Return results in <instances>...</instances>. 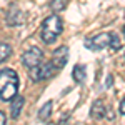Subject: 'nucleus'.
<instances>
[{
  "instance_id": "1",
  "label": "nucleus",
  "mask_w": 125,
  "mask_h": 125,
  "mask_svg": "<svg viewBox=\"0 0 125 125\" xmlns=\"http://www.w3.org/2000/svg\"><path fill=\"white\" fill-rule=\"evenodd\" d=\"M19 92V75L12 68L0 70V98L9 102L17 97Z\"/></svg>"
},
{
  "instance_id": "2",
  "label": "nucleus",
  "mask_w": 125,
  "mask_h": 125,
  "mask_svg": "<svg viewBox=\"0 0 125 125\" xmlns=\"http://www.w3.org/2000/svg\"><path fill=\"white\" fill-rule=\"evenodd\" d=\"M62 30H63V27H62V19L58 15H50L42 23L40 37H42V40L45 43H52V42L57 40V37L62 33Z\"/></svg>"
},
{
  "instance_id": "3",
  "label": "nucleus",
  "mask_w": 125,
  "mask_h": 125,
  "mask_svg": "<svg viewBox=\"0 0 125 125\" xmlns=\"http://www.w3.org/2000/svg\"><path fill=\"white\" fill-rule=\"evenodd\" d=\"M58 70L55 68V65L52 63V60L43 63V65H39V67L30 68V77L33 78L35 82H40V80H45V78H50L57 73Z\"/></svg>"
},
{
  "instance_id": "4",
  "label": "nucleus",
  "mask_w": 125,
  "mask_h": 125,
  "mask_svg": "<svg viewBox=\"0 0 125 125\" xmlns=\"http://www.w3.org/2000/svg\"><path fill=\"white\" fill-rule=\"evenodd\" d=\"M110 40H112V33L104 32V33L95 35L94 39L87 40L85 47L87 48H92V50H102V48H105V47H110Z\"/></svg>"
},
{
  "instance_id": "5",
  "label": "nucleus",
  "mask_w": 125,
  "mask_h": 125,
  "mask_svg": "<svg viewBox=\"0 0 125 125\" xmlns=\"http://www.w3.org/2000/svg\"><path fill=\"white\" fill-rule=\"evenodd\" d=\"M42 58H43L42 50L37 48V47H33V48H30L29 52H25V53H23L22 62H23V65H25V67H29V70H30V68H33V67H39L40 62H42Z\"/></svg>"
},
{
  "instance_id": "6",
  "label": "nucleus",
  "mask_w": 125,
  "mask_h": 125,
  "mask_svg": "<svg viewBox=\"0 0 125 125\" xmlns=\"http://www.w3.org/2000/svg\"><path fill=\"white\" fill-rule=\"evenodd\" d=\"M67 53H68V48L67 47H60L57 48L55 52H53V57H52V63L55 65L57 70L65 65V62H67Z\"/></svg>"
},
{
  "instance_id": "7",
  "label": "nucleus",
  "mask_w": 125,
  "mask_h": 125,
  "mask_svg": "<svg viewBox=\"0 0 125 125\" xmlns=\"http://www.w3.org/2000/svg\"><path fill=\"white\" fill-rule=\"evenodd\" d=\"M90 115L94 117L95 120H100L105 117V104L102 100H95L94 105H92V110H90Z\"/></svg>"
},
{
  "instance_id": "8",
  "label": "nucleus",
  "mask_w": 125,
  "mask_h": 125,
  "mask_svg": "<svg viewBox=\"0 0 125 125\" xmlns=\"http://www.w3.org/2000/svg\"><path fill=\"white\" fill-rule=\"evenodd\" d=\"M22 108H23V97L17 95L12 102V118H19Z\"/></svg>"
},
{
  "instance_id": "9",
  "label": "nucleus",
  "mask_w": 125,
  "mask_h": 125,
  "mask_svg": "<svg viewBox=\"0 0 125 125\" xmlns=\"http://www.w3.org/2000/svg\"><path fill=\"white\" fill-rule=\"evenodd\" d=\"M72 75H73V78H75L77 83H82V82L85 80V67H83V65H75Z\"/></svg>"
},
{
  "instance_id": "10",
  "label": "nucleus",
  "mask_w": 125,
  "mask_h": 125,
  "mask_svg": "<svg viewBox=\"0 0 125 125\" xmlns=\"http://www.w3.org/2000/svg\"><path fill=\"white\" fill-rule=\"evenodd\" d=\"M50 114H52V102H47L45 105L42 107V110L39 112L40 120H47L48 117H50Z\"/></svg>"
},
{
  "instance_id": "11",
  "label": "nucleus",
  "mask_w": 125,
  "mask_h": 125,
  "mask_svg": "<svg viewBox=\"0 0 125 125\" xmlns=\"http://www.w3.org/2000/svg\"><path fill=\"white\" fill-rule=\"evenodd\" d=\"M10 53H12V48H10V45H7V43H2V42H0V62L7 60V58L10 57Z\"/></svg>"
},
{
  "instance_id": "12",
  "label": "nucleus",
  "mask_w": 125,
  "mask_h": 125,
  "mask_svg": "<svg viewBox=\"0 0 125 125\" xmlns=\"http://www.w3.org/2000/svg\"><path fill=\"white\" fill-rule=\"evenodd\" d=\"M67 7V0H52L50 2V9L53 12H60Z\"/></svg>"
},
{
  "instance_id": "13",
  "label": "nucleus",
  "mask_w": 125,
  "mask_h": 125,
  "mask_svg": "<svg viewBox=\"0 0 125 125\" xmlns=\"http://www.w3.org/2000/svg\"><path fill=\"white\" fill-rule=\"evenodd\" d=\"M110 47H112V50H120V47H122V40H120V37H118L117 33H112Z\"/></svg>"
},
{
  "instance_id": "14",
  "label": "nucleus",
  "mask_w": 125,
  "mask_h": 125,
  "mask_svg": "<svg viewBox=\"0 0 125 125\" xmlns=\"http://www.w3.org/2000/svg\"><path fill=\"white\" fill-rule=\"evenodd\" d=\"M5 124H7V117L3 112H0V125H5Z\"/></svg>"
},
{
  "instance_id": "15",
  "label": "nucleus",
  "mask_w": 125,
  "mask_h": 125,
  "mask_svg": "<svg viewBox=\"0 0 125 125\" xmlns=\"http://www.w3.org/2000/svg\"><path fill=\"white\" fill-rule=\"evenodd\" d=\"M118 110H120V114H122V115H125V98L122 100V104H120V108H118Z\"/></svg>"
},
{
  "instance_id": "16",
  "label": "nucleus",
  "mask_w": 125,
  "mask_h": 125,
  "mask_svg": "<svg viewBox=\"0 0 125 125\" xmlns=\"http://www.w3.org/2000/svg\"><path fill=\"white\" fill-rule=\"evenodd\" d=\"M124 35H125V27H124Z\"/></svg>"
}]
</instances>
